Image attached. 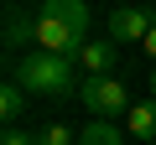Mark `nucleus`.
<instances>
[{"instance_id": "nucleus-1", "label": "nucleus", "mask_w": 156, "mask_h": 145, "mask_svg": "<svg viewBox=\"0 0 156 145\" xmlns=\"http://www.w3.org/2000/svg\"><path fill=\"white\" fill-rule=\"evenodd\" d=\"M16 83L47 99H68L73 93V57H52V52H26L16 62Z\"/></svg>"}, {"instance_id": "nucleus-2", "label": "nucleus", "mask_w": 156, "mask_h": 145, "mask_svg": "<svg viewBox=\"0 0 156 145\" xmlns=\"http://www.w3.org/2000/svg\"><path fill=\"white\" fill-rule=\"evenodd\" d=\"M78 99H83L89 114H99V119H125L130 114V93H125V83L115 78V72L83 78V83H78Z\"/></svg>"}, {"instance_id": "nucleus-3", "label": "nucleus", "mask_w": 156, "mask_h": 145, "mask_svg": "<svg viewBox=\"0 0 156 145\" xmlns=\"http://www.w3.org/2000/svg\"><path fill=\"white\" fill-rule=\"evenodd\" d=\"M31 42H37V52H52V57H78L83 52V36H78L68 21L47 16V11L31 21Z\"/></svg>"}, {"instance_id": "nucleus-4", "label": "nucleus", "mask_w": 156, "mask_h": 145, "mask_svg": "<svg viewBox=\"0 0 156 145\" xmlns=\"http://www.w3.org/2000/svg\"><path fill=\"white\" fill-rule=\"evenodd\" d=\"M146 31H151V16H146L140 5L109 11V42H146Z\"/></svg>"}, {"instance_id": "nucleus-5", "label": "nucleus", "mask_w": 156, "mask_h": 145, "mask_svg": "<svg viewBox=\"0 0 156 145\" xmlns=\"http://www.w3.org/2000/svg\"><path fill=\"white\" fill-rule=\"evenodd\" d=\"M78 62H83V72H89V78H99V72H115V62H120V42H83Z\"/></svg>"}, {"instance_id": "nucleus-6", "label": "nucleus", "mask_w": 156, "mask_h": 145, "mask_svg": "<svg viewBox=\"0 0 156 145\" xmlns=\"http://www.w3.org/2000/svg\"><path fill=\"white\" fill-rule=\"evenodd\" d=\"M125 130H130L140 145H151V140H156V99H146V104H130V114H125Z\"/></svg>"}, {"instance_id": "nucleus-7", "label": "nucleus", "mask_w": 156, "mask_h": 145, "mask_svg": "<svg viewBox=\"0 0 156 145\" xmlns=\"http://www.w3.org/2000/svg\"><path fill=\"white\" fill-rule=\"evenodd\" d=\"M42 11H47V16H57V21H68L78 36L89 31V5H83V0H42Z\"/></svg>"}, {"instance_id": "nucleus-8", "label": "nucleus", "mask_w": 156, "mask_h": 145, "mask_svg": "<svg viewBox=\"0 0 156 145\" xmlns=\"http://www.w3.org/2000/svg\"><path fill=\"white\" fill-rule=\"evenodd\" d=\"M78 145H125V140H120V124L115 119H99V124L78 130Z\"/></svg>"}, {"instance_id": "nucleus-9", "label": "nucleus", "mask_w": 156, "mask_h": 145, "mask_svg": "<svg viewBox=\"0 0 156 145\" xmlns=\"http://www.w3.org/2000/svg\"><path fill=\"white\" fill-rule=\"evenodd\" d=\"M21 109H26V88L21 83H5V88H0V114H5V124H16Z\"/></svg>"}, {"instance_id": "nucleus-10", "label": "nucleus", "mask_w": 156, "mask_h": 145, "mask_svg": "<svg viewBox=\"0 0 156 145\" xmlns=\"http://www.w3.org/2000/svg\"><path fill=\"white\" fill-rule=\"evenodd\" d=\"M37 145H78V135L68 124H42L37 130Z\"/></svg>"}, {"instance_id": "nucleus-11", "label": "nucleus", "mask_w": 156, "mask_h": 145, "mask_svg": "<svg viewBox=\"0 0 156 145\" xmlns=\"http://www.w3.org/2000/svg\"><path fill=\"white\" fill-rule=\"evenodd\" d=\"M0 145H37V135H26V130H16V124H11L5 135H0Z\"/></svg>"}, {"instance_id": "nucleus-12", "label": "nucleus", "mask_w": 156, "mask_h": 145, "mask_svg": "<svg viewBox=\"0 0 156 145\" xmlns=\"http://www.w3.org/2000/svg\"><path fill=\"white\" fill-rule=\"evenodd\" d=\"M140 47H146V57L156 62V21H151V31H146V42H140Z\"/></svg>"}, {"instance_id": "nucleus-13", "label": "nucleus", "mask_w": 156, "mask_h": 145, "mask_svg": "<svg viewBox=\"0 0 156 145\" xmlns=\"http://www.w3.org/2000/svg\"><path fill=\"white\" fill-rule=\"evenodd\" d=\"M151 99H156V72H151Z\"/></svg>"}]
</instances>
